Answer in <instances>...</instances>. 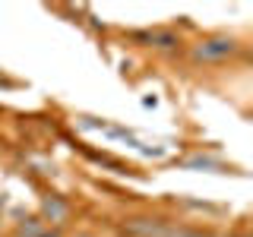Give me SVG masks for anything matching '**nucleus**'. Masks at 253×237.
Here are the masks:
<instances>
[{
	"label": "nucleus",
	"instance_id": "f257e3e1",
	"mask_svg": "<svg viewBox=\"0 0 253 237\" xmlns=\"http://www.w3.org/2000/svg\"><path fill=\"white\" fill-rule=\"evenodd\" d=\"M234 54V41L231 38H209V41H200L193 47V57L196 60H221Z\"/></svg>",
	"mask_w": 253,
	"mask_h": 237
},
{
	"label": "nucleus",
	"instance_id": "f03ea898",
	"mask_svg": "<svg viewBox=\"0 0 253 237\" xmlns=\"http://www.w3.org/2000/svg\"><path fill=\"white\" fill-rule=\"evenodd\" d=\"M133 41H146V44H155V47H174L177 44V35L174 32H133Z\"/></svg>",
	"mask_w": 253,
	"mask_h": 237
},
{
	"label": "nucleus",
	"instance_id": "7ed1b4c3",
	"mask_svg": "<svg viewBox=\"0 0 253 237\" xmlns=\"http://www.w3.org/2000/svg\"><path fill=\"white\" fill-rule=\"evenodd\" d=\"M44 215L51 221H63V218H67V202L57 199V196H47V199H44Z\"/></svg>",
	"mask_w": 253,
	"mask_h": 237
},
{
	"label": "nucleus",
	"instance_id": "20e7f679",
	"mask_svg": "<svg viewBox=\"0 0 253 237\" xmlns=\"http://www.w3.org/2000/svg\"><path fill=\"white\" fill-rule=\"evenodd\" d=\"M83 237H89V234H83Z\"/></svg>",
	"mask_w": 253,
	"mask_h": 237
}]
</instances>
